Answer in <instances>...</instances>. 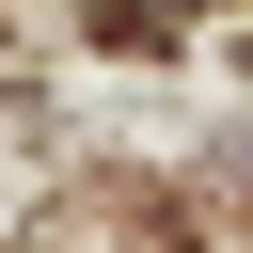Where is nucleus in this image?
Wrapping results in <instances>:
<instances>
[]
</instances>
